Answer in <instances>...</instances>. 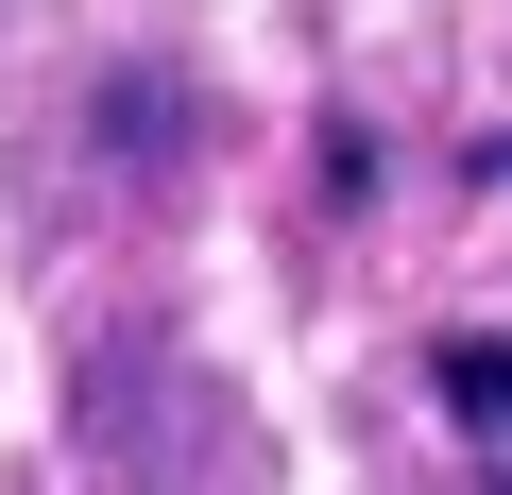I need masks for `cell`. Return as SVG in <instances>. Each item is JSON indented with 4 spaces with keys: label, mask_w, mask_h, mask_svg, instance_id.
Returning <instances> with one entry per match:
<instances>
[{
    "label": "cell",
    "mask_w": 512,
    "mask_h": 495,
    "mask_svg": "<svg viewBox=\"0 0 512 495\" xmlns=\"http://www.w3.org/2000/svg\"><path fill=\"white\" fill-rule=\"evenodd\" d=\"M427 376H444V427H461V444H495V427H512V342H444Z\"/></svg>",
    "instance_id": "1"
},
{
    "label": "cell",
    "mask_w": 512,
    "mask_h": 495,
    "mask_svg": "<svg viewBox=\"0 0 512 495\" xmlns=\"http://www.w3.org/2000/svg\"><path fill=\"white\" fill-rule=\"evenodd\" d=\"M478 478H495V495H512V427H495V444H478Z\"/></svg>",
    "instance_id": "2"
}]
</instances>
